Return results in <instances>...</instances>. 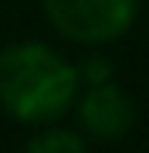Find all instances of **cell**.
Wrapping results in <instances>:
<instances>
[{
  "instance_id": "obj_4",
  "label": "cell",
  "mask_w": 149,
  "mask_h": 153,
  "mask_svg": "<svg viewBox=\"0 0 149 153\" xmlns=\"http://www.w3.org/2000/svg\"><path fill=\"white\" fill-rule=\"evenodd\" d=\"M24 153H88V140L75 126L51 123V126H37L34 129Z\"/></svg>"
},
{
  "instance_id": "obj_5",
  "label": "cell",
  "mask_w": 149,
  "mask_h": 153,
  "mask_svg": "<svg viewBox=\"0 0 149 153\" xmlns=\"http://www.w3.org/2000/svg\"><path fill=\"white\" fill-rule=\"evenodd\" d=\"M92 55L78 65V78H81V85H95V82H109L112 75V58L105 55V48H88Z\"/></svg>"
},
{
  "instance_id": "obj_1",
  "label": "cell",
  "mask_w": 149,
  "mask_h": 153,
  "mask_svg": "<svg viewBox=\"0 0 149 153\" xmlns=\"http://www.w3.org/2000/svg\"><path fill=\"white\" fill-rule=\"evenodd\" d=\"M81 92L78 65L44 41H10L0 48V112L37 129L61 123Z\"/></svg>"
},
{
  "instance_id": "obj_3",
  "label": "cell",
  "mask_w": 149,
  "mask_h": 153,
  "mask_svg": "<svg viewBox=\"0 0 149 153\" xmlns=\"http://www.w3.org/2000/svg\"><path fill=\"white\" fill-rule=\"evenodd\" d=\"M78 126L85 140H98V143H119L136 129L139 109L136 99L129 95V88H122L115 78L109 82H95V85H81L75 105H71Z\"/></svg>"
},
{
  "instance_id": "obj_2",
  "label": "cell",
  "mask_w": 149,
  "mask_h": 153,
  "mask_svg": "<svg viewBox=\"0 0 149 153\" xmlns=\"http://www.w3.org/2000/svg\"><path fill=\"white\" fill-rule=\"evenodd\" d=\"M142 0H41V14L58 38L78 48H109L139 21Z\"/></svg>"
}]
</instances>
